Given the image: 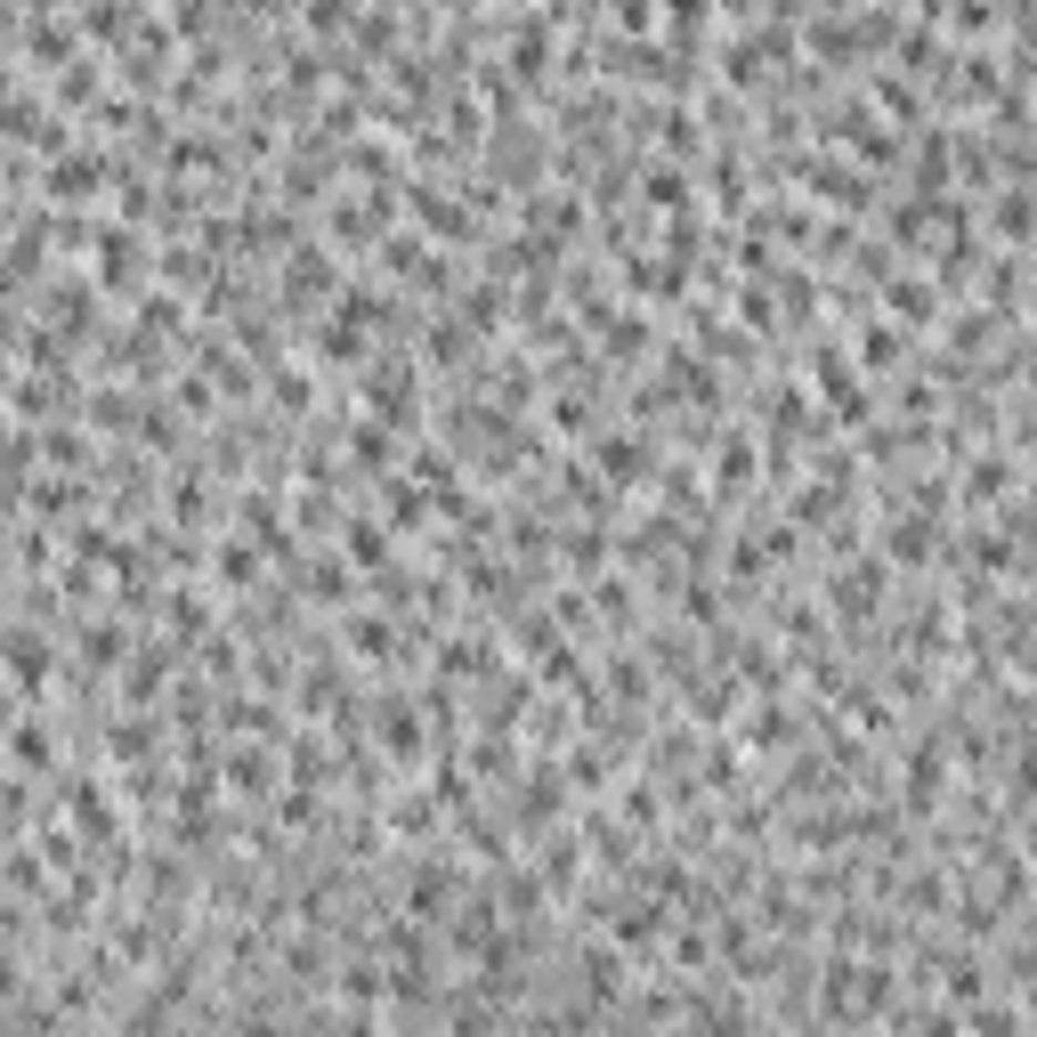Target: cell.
Masks as SVG:
<instances>
[{
	"label": "cell",
	"mask_w": 1037,
	"mask_h": 1037,
	"mask_svg": "<svg viewBox=\"0 0 1037 1037\" xmlns=\"http://www.w3.org/2000/svg\"><path fill=\"white\" fill-rule=\"evenodd\" d=\"M640 462H648V454H640V438H608V446H600V471H608V479H633Z\"/></svg>",
	"instance_id": "1"
},
{
	"label": "cell",
	"mask_w": 1037,
	"mask_h": 1037,
	"mask_svg": "<svg viewBox=\"0 0 1037 1037\" xmlns=\"http://www.w3.org/2000/svg\"><path fill=\"white\" fill-rule=\"evenodd\" d=\"M430 819H438V811H430L422 794H398V802H389V826H398V835H422Z\"/></svg>",
	"instance_id": "2"
},
{
	"label": "cell",
	"mask_w": 1037,
	"mask_h": 1037,
	"mask_svg": "<svg viewBox=\"0 0 1037 1037\" xmlns=\"http://www.w3.org/2000/svg\"><path fill=\"white\" fill-rule=\"evenodd\" d=\"M227 778H236L244 794H268V778H276V770H268V754H236V762H227Z\"/></svg>",
	"instance_id": "3"
}]
</instances>
